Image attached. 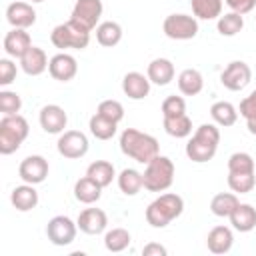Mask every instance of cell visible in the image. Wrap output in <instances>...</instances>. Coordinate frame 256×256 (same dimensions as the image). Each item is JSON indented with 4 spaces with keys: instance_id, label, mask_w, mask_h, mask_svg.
Segmentation results:
<instances>
[{
    "instance_id": "1",
    "label": "cell",
    "mask_w": 256,
    "mask_h": 256,
    "mask_svg": "<svg viewBox=\"0 0 256 256\" xmlns=\"http://www.w3.org/2000/svg\"><path fill=\"white\" fill-rule=\"evenodd\" d=\"M120 150L140 164H148L158 156V140L136 128H126L120 134Z\"/></svg>"
},
{
    "instance_id": "2",
    "label": "cell",
    "mask_w": 256,
    "mask_h": 256,
    "mask_svg": "<svg viewBox=\"0 0 256 256\" xmlns=\"http://www.w3.org/2000/svg\"><path fill=\"white\" fill-rule=\"evenodd\" d=\"M220 142V130L214 124H202L186 144V156L192 162H208L214 158Z\"/></svg>"
},
{
    "instance_id": "3",
    "label": "cell",
    "mask_w": 256,
    "mask_h": 256,
    "mask_svg": "<svg viewBox=\"0 0 256 256\" xmlns=\"http://www.w3.org/2000/svg\"><path fill=\"white\" fill-rule=\"evenodd\" d=\"M184 210V200L178 194L166 192L160 194L154 202L148 204L146 208V222L154 228H164L168 226L174 218H178Z\"/></svg>"
},
{
    "instance_id": "4",
    "label": "cell",
    "mask_w": 256,
    "mask_h": 256,
    "mask_svg": "<svg viewBox=\"0 0 256 256\" xmlns=\"http://www.w3.org/2000/svg\"><path fill=\"white\" fill-rule=\"evenodd\" d=\"M30 132L28 120L20 114H10L0 120V154H12L20 148Z\"/></svg>"
},
{
    "instance_id": "5",
    "label": "cell",
    "mask_w": 256,
    "mask_h": 256,
    "mask_svg": "<svg viewBox=\"0 0 256 256\" xmlns=\"http://www.w3.org/2000/svg\"><path fill=\"white\" fill-rule=\"evenodd\" d=\"M144 188L150 192H164L174 182V162L168 156H156L146 164V170L142 174Z\"/></svg>"
},
{
    "instance_id": "6",
    "label": "cell",
    "mask_w": 256,
    "mask_h": 256,
    "mask_svg": "<svg viewBox=\"0 0 256 256\" xmlns=\"http://www.w3.org/2000/svg\"><path fill=\"white\" fill-rule=\"evenodd\" d=\"M50 40H52V44H54L56 48H60V50H66V48L82 50V48H86L88 42H90V30L70 18L68 22L58 24V26L52 30Z\"/></svg>"
},
{
    "instance_id": "7",
    "label": "cell",
    "mask_w": 256,
    "mask_h": 256,
    "mask_svg": "<svg viewBox=\"0 0 256 256\" xmlns=\"http://www.w3.org/2000/svg\"><path fill=\"white\" fill-rule=\"evenodd\" d=\"M162 30L172 40H190L198 34V22L188 14H170L166 16Z\"/></svg>"
},
{
    "instance_id": "8",
    "label": "cell",
    "mask_w": 256,
    "mask_h": 256,
    "mask_svg": "<svg viewBox=\"0 0 256 256\" xmlns=\"http://www.w3.org/2000/svg\"><path fill=\"white\" fill-rule=\"evenodd\" d=\"M56 146H58L60 156H64L68 160H76L88 152V138L80 130H66L60 134Z\"/></svg>"
},
{
    "instance_id": "9",
    "label": "cell",
    "mask_w": 256,
    "mask_h": 256,
    "mask_svg": "<svg viewBox=\"0 0 256 256\" xmlns=\"http://www.w3.org/2000/svg\"><path fill=\"white\" fill-rule=\"evenodd\" d=\"M250 80H252V70H250V66H248L246 62H242V60L230 62V64L222 70V74H220V82H222L228 90H232V92H238V90L246 88V86L250 84Z\"/></svg>"
},
{
    "instance_id": "10",
    "label": "cell",
    "mask_w": 256,
    "mask_h": 256,
    "mask_svg": "<svg viewBox=\"0 0 256 256\" xmlns=\"http://www.w3.org/2000/svg\"><path fill=\"white\" fill-rule=\"evenodd\" d=\"M76 228L78 224H74L68 216H54L46 226V234L54 246H68L76 238Z\"/></svg>"
},
{
    "instance_id": "11",
    "label": "cell",
    "mask_w": 256,
    "mask_h": 256,
    "mask_svg": "<svg viewBox=\"0 0 256 256\" xmlns=\"http://www.w3.org/2000/svg\"><path fill=\"white\" fill-rule=\"evenodd\" d=\"M102 0H78L72 8V20H76L78 24H82L84 28L92 30L96 28L100 16H102Z\"/></svg>"
},
{
    "instance_id": "12",
    "label": "cell",
    "mask_w": 256,
    "mask_h": 256,
    "mask_svg": "<svg viewBox=\"0 0 256 256\" xmlns=\"http://www.w3.org/2000/svg\"><path fill=\"white\" fill-rule=\"evenodd\" d=\"M18 174L28 184H40L48 176V160L44 156H38V154L26 156L18 166Z\"/></svg>"
},
{
    "instance_id": "13",
    "label": "cell",
    "mask_w": 256,
    "mask_h": 256,
    "mask_svg": "<svg viewBox=\"0 0 256 256\" xmlns=\"http://www.w3.org/2000/svg\"><path fill=\"white\" fill-rule=\"evenodd\" d=\"M48 72L54 80H60V82H68L76 76L78 72V64H76V58L66 54V52H60L56 56L50 58V64H48Z\"/></svg>"
},
{
    "instance_id": "14",
    "label": "cell",
    "mask_w": 256,
    "mask_h": 256,
    "mask_svg": "<svg viewBox=\"0 0 256 256\" xmlns=\"http://www.w3.org/2000/svg\"><path fill=\"white\" fill-rule=\"evenodd\" d=\"M66 122H68V116L64 108H60L58 104H48L40 110V126L48 134H62L66 128Z\"/></svg>"
},
{
    "instance_id": "15",
    "label": "cell",
    "mask_w": 256,
    "mask_h": 256,
    "mask_svg": "<svg viewBox=\"0 0 256 256\" xmlns=\"http://www.w3.org/2000/svg\"><path fill=\"white\" fill-rule=\"evenodd\" d=\"M78 228L84 232V234H100V232H104V228H106V224H108V216H106V212L104 210H100V208H86V210H82L80 212V216H78Z\"/></svg>"
},
{
    "instance_id": "16",
    "label": "cell",
    "mask_w": 256,
    "mask_h": 256,
    "mask_svg": "<svg viewBox=\"0 0 256 256\" xmlns=\"http://www.w3.org/2000/svg\"><path fill=\"white\" fill-rule=\"evenodd\" d=\"M6 20L14 26V28H28L36 22V10L28 4V2H12L6 8Z\"/></svg>"
},
{
    "instance_id": "17",
    "label": "cell",
    "mask_w": 256,
    "mask_h": 256,
    "mask_svg": "<svg viewBox=\"0 0 256 256\" xmlns=\"http://www.w3.org/2000/svg\"><path fill=\"white\" fill-rule=\"evenodd\" d=\"M32 46L30 34L24 28H14L4 36V50L12 58H22Z\"/></svg>"
},
{
    "instance_id": "18",
    "label": "cell",
    "mask_w": 256,
    "mask_h": 256,
    "mask_svg": "<svg viewBox=\"0 0 256 256\" xmlns=\"http://www.w3.org/2000/svg\"><path fill=\"white\" fill-rule=\"evenodd\" d=\"M122 90H124V94L128 98L142 100L150 92V80H148V76H144L140 72H128L122 78Z\"/></svg>"
},
{
    "instance_id": "19",
    "label": "cell",
    "mask_w": 256,
    "mask_h": 256,
    "mask_svg": "<svg viewBox=\"0 0 256 256\" xmlns=\"http://www.w3.org/2000/svg\"><path fill=\"white\" fill-rule=\"evenodd\" d=\"M50 60L46 56V52L38 46H30V50L20 58V66L28 76H40L46 68H48Z\"/></svg>"
},
{
    "instance_id": "20",
    "label": "cell",
    "mask_w": 256,
    "mask_h": 256,
    "mask_svg": "<svg viewBox=\"0 0 256 256\" xmlns=\"http://www.w3.org/2000/svg\"><path fill=\"white\" fill-rule=\"evenodd\" d=\"M206 244H208V250L212 254H226L234 244V234L228 226H214L208 232Z\"/></svg>"
},
{
    "instance_id": "21",
    "label": "cell",
    "mask_w": 256,
    "mask_h": 256,
    "mask_svg": "<svg viewBox=\"0 0 256 256\" xmlns=\"http://www.w3.org/2000/svg\"><path fill=\"white\" fill-rule=\"evenodd\" d=\"M146 76L152 84H158V86H166L172 82L174 78V64L168 60V58H154L150 64H148V70H146Z\"/></svg>"
},
{
    "instance_id": "22",
    "label": "cell",
    "mask_w": 256,
    "mask_h": 256,
    "mask_svg": "<svg viewBox=\"0 0 256 256\" xmlns=\"http://www.w3.org/2000/svg\"><path fill=\"white\" fill-rule=\"evenodd\" d=\"M10 202L16 210L20 212H28L32 208H36L38 204V192L34 190V184H22V186H16L10 194Z\"/></svg>"
},
{
    "instance_id": "23",
    "label": "cell",
    "mask_w": 256,
    "mask_h": 256,
    "mask_svg": "<svg viewBox=\"0 0 256 256\" xmlns=\"http://www.w3.org/2000/svg\"><path fill=\"white\" fill-rule=\"evenodd\" d=\"M230 224L238 232H250L256 228V208L252 204H238L230 214Z\"/></svg>"
},
{
    "instance_id": "24",
    "label": "cell",
    "mask_w": 256,
    "mask_h": 256,
    "mask_svg": "<svg viewBox=\"0 0 256 256\" xmlns=\"http://www.w3.org/2000/svg\"><path fill=\"white\" fill-rule=\"evenodd\" d=\"M74 196L78 202L82 204H92V202H98L100 196H102V186L98 182H94L90 176H84L80 178L76 184H74Z\"/></svg>"
},
{
    "instance_id": "25",
    "label": "cell",
    "mask_w": 256,
    "mask_h": 256,
    "mask_svg": "<svg viewBox=\"0 0 256 256\" xmlns=\"http://www.w3.org/2000/svg\"><path fill=\"white\" fill-rule=\"evenodd\" d=\"M178 88L186 96H196L204 88V78L196 68H186L178 76Z\"/></svg>"
},
{
    "instance_id": "26",
    "label": "cell",
    "mask_w": 256,
    "mask_h": 256,
    "mask_svg": "<svg viewBox=\"0 0 256 256\" xmlns=\"http://www.w3.org/2000/svg\"><path fill=\"white\" fill-rule=\"evenodd\" d=\"M96 40H98V44H102L106 48L116 46L122 40V26L118 22H112V20L98 24L96 26Z\"/></svg>"
},
{
    "instance_id": "27",
    "label": "cell",
    "mask_w": 256,
    "mask_h": 256,
    "mask_svg": "<svg viewBox=\"0 0 256 256\" xmlns=\"http://www.w3.org/2000/svg\"><path fill=\"white\" fill-rule=\"evenodd\" d=\"M240 204V200L236 198V194L232 192H220L212 198L210 202V210L214 216H220V218H230V214L234 212V208Z\"/></svg>"
},
{
    "instance_id": "28",
    "label": "cell",
    "mask_w": 256,
    "mask_h": 256,
    "mask_svg": "<svg viewBox=\"0 0 256 256\" xmlns=\"http://www.w3.org/2000/svg\"><path fill=\"white\" fill-rule=\"evenodd\" d=\"M86 176H90L94 182H98L102 188H106L108 184H112L116 172H114V166H112L110 162H106V160H96V162H92V164L88 166Z\"/></svg>"
},
{
    "instance_id": "29",
    "label": "cell",
    "mask_w": 256,
    "mask_h": 256,
    "mask_svg": "<svg viewBox=\"0 0 256 256\" xmlns=\"http://www.w3.org/2000/svg\"><path fill=\"white\" fill-rule=\"evenodd\" d=\"M192 12L200 20H214L222 16V0H190Z\"/></svg>"
},
{
    "instance_id": "30",
    "label": "cell",
    "mask_w": 256,
    "mask_h": 256,
    "mask_svg": "<svg viewBox=\"0 0 256 256\" xmlns=\"http://www.w3.org/2000/svg\"><path fill=\"white\" fill-rule=\"evenodd\" d=\"M164 130H166V134H170L174 138H186L192 134V120L186 114L166 116L164 118Z\"/></svg>"
},
{
    "instance_id": "31",
    "label": "cell",
    "mask_w": 256,
    "mask_h": 256,
    "mask_svg": "<svg viewBox=\"0 0 256 256\" xmlns=\"http://www.w3.org/2000/svg\"><path fill=\"white\" fill-rule=\"evenodd\" d=\"M210 116H212V120H214L216 124H220V126H224V128H226V126H232V124L238 120L236 108H234L230 102H224V100L212 104Z\"/></svg>"
},
{
    "instance_id": "32",
    "label": "cell",
    "mask_w": 256,
    "mask_h": 256,
    "mask_svg": "<svg viewBox=\"0 0 256 256\" xmlns=\"http://www.w3.org/2000/svg\"><path fill=\"white\" fill-rule=\"evenodd\" d=\"M118 186L120 190L126 194V196H134L140 192V188L144 186V180H142V174L134 168H124L118 176Z\"/></svg>"
},
{
    "instance_id": "33",
    "label": "cell",
    "mask_w": 256,
    "mask_h": 256,
    "mask_svg": "<svg viewBox=\"0 0 256 256\" xmlns=\"http://www.w3.org/2000/svg\"><path fill=\"white\" fill-rule=\"evenodd\" d=\"M228 186L232 192L248 194L256 186V176L254 172H228Z\"/></svg>"
},
{
    "instance_id": "34",
    "label": "cell",
    "mask_w": 256,
    "mask_h": 256,
    "mask_svg": "<svg viewBox=\"0 0 256 256\" xmlns=\"http://www.w3.org/2000/svg\"><path fill=\"white\" fill-rule=\"evenodd\" d=\"M130 232L126 228H112L104 236V246L110 252H122L130 246Z\"/></svg>"
},
{
    "instance_id": "35",
    "label": "cell",
    "mask_w": 256,
    "mask_h": 256,
    "mask_svg": "<svg viewBox=\"0 0 256 256\" xmlns=\"http://www.w3.org/2000/svg\"><path fill=\"white\" fill-rule=\"evenodd\" d=\"M90 132L98 140H110L116 134V122H112V120H108L96 112L90 118Z\"/></svg>"
},
{
    "instance_id": "36",
    "label": "cell",
    "mask_w": 256,
    "mask_h": 256,
    "mask_svg": "<svg viewBox=\"0 0 256 256\" xmlns=\"http://www.w3.org/2000/svg\"><path fill=\"white\" fill-rule=\"evenodd\" d=\"M244 28V18L238 12H228L218 18V32L222 36H236Z\"/></svg>"
},
{
    "instance_id": "37",
    "label": "cell",
    "mask_w": 256,
    "mask_h": 256,
    "mask_svg": "<svg viewBox=\"0 0 256 256\" xmlns=\"http://www.w3.org/2000/svg\"><path fill=\"white\" fill-rule=\"evenodd\" d=\"M20 108H22V98L16 92H10V90H2L0 92V112L4 116L18 114Z\"/></svg>"
},
{
    "instance_id": "38",
    "label": "cell",
    "mask_w": 256,
    "mask_h": 256,
    "mask_svg": "<svg viewBox=\"0 0 256 256\" xmlns=\"http://www.w3.org/2000/svg\"><path fill=\"white\" fill-rule=\"evenodd\" d=\"M96 112H98L100 116H104V118L116 122V124L124 118V106H122L118 100H102V102L98 104V110H96Z\"/></svg>"
},
{
    "instance_id": "39",
    "label": "cell",
    "mask_w": 256,
    "mask_h": 256,
    "mask_svg": "<svg viewBox=\"0 0 256 256\" xmlns=\"http://www.w3.org/2000/svg\"><path fill=\"white\" fill-rule=\"evenodd\" d=\"M228 172H254V160L246 152H234L228 158Z\"/></svg>"
},
{
    "instance_id": "40",
    "label": "cell",
    "mask_w": 256,
    "mask_h": 256,
    "mask_svg": "<svg viewBox=\"0 0 256 256\" xmlns=\"http://www.w3.org/2000/svg\"><path fill=\"white\" fill-rule=\"evenodd\" d=\"M162 114L164 118L166 116H180V114H186V102L182 96H168L164 102H162Z\"/></svg>"
},
{
    "instance_id": "41",
    "label": "cell",
    "mask_w": 256,
    "mask_h": 256,
    "mask_svg": "<svg viewBox=\"0 0 256 256\" xmlns=\"http://www.w3.org/2000/svg\"><path fill=\"white\" fill-rule=\"evenodd\" d=\"M16 78V64L8 58L0 60V86H8L12 84Z\"/></svg>"
},
{
    "instance_id": "42",
    "label": "cell",
    "mask_w": 256,
    "mask_h": 256,
    "mask_svg": "<svg viewBox=\"0 0 256 256\" xmlns=\"http://www.w3.org/2000/svg\"><path fill=\"white\" fill-rule=\"evenodd\" d=\"M240 116H244L246 120L256 116V90L240 102Z\"/></svg>"
},
{
    "instance_id": "43",
    "label": "cell",
    "mask_w": 256,
    "mask_h": 256,
    "mask_svg": "<svg viewBox=\"0 0 256 256\" xmlns=\"http://www.w3.org/2000/svg\"><path fill=\"white\" fill-rule=\"evenodd\" d=\"M226 4L232 8V12H238V14H248L254 10L256 6V0H226Z\"/></svg>"
},
{
    "instance_id": "44",
    "label": "cell",
    "mask_w": 256,
    "mask_h": 256,
    "mask_svg": "<svg viewBox=\"0 0 256 256\" xmlns=\"http://www.w3.org/2000/svg\"><path fill=\"white\" fill-rule=\"evenodd\" d=\"M142 254L144 256H152V254H156V256H164L166 254V248L164 246H160V244H146L144 248H142Z\"/></svg>"
},
{
    "instance_id": "45",
    "label": "cell",
    "mask_w": 256,
    "mask_h": 256,
    "mask_svg": "<svg viewBox=\"0 0 256 256\" xmlns=\"http://www.w3.org/2000/svg\"><path fill=\"white\" fill-rule=\"evenodd\" d=\"M246 126H248V130H250V134L256 136V116H254V118H248V120H246Z\"/></svg>"
},
{
    "instance_id": "46",
    "label": "cell",
    "mask_w": 256,
    "mask_h": 256,
    "mask_svg": "<svg viewBox=\"0 0 256 256\" xmlns=\"http://www.w3.org/2000/svg\"><path fill=\"white\" fill-rule=\"evenodd\" d=\"M32 2H44V0H32Z\"/></svg>"
}]
</instances>
